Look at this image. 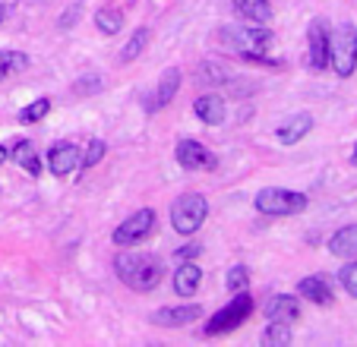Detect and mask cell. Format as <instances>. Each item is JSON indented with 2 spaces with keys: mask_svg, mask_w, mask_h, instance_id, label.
Wrapping results in <instances>:
<instances>
[{
  "mask_svg": "<svg viewBox=\"0 0 357 347\" xmlns=\"http://www.w3.org/2000/svg\"><path fill=\"white\" fill-rule=\"evenodd\" d=\"M199 253H202L199 243H187L183 249H177V262H190V259H196Z\"/></svg>",
  "mask_w": 357,
  "mask_h": 347,
  "instance_id": "cell-30",
  "label": "cell"
},
{
  "mask_svg": "<svg viewBox=\"0 0 357 347\" xmlns=\"http://www.w3.org/2000/svg\"><path fill=\"white\" fill-rule=\"evenodd\" d=\"M237 13L247 22H257V26H266L272 20V3L269 0H234Z\"/></svg>",
  "mask_w": 357,
  "mask_h": 347,
  "instance_id": "cell-19",
  "label": "cell"
},
{
  "mask_svg": "<svg viewBox=\"0 0 357 347\" xmlns=\"http://www.w3.org/2000/svg\"><path fill=\"white\" fill-rule=\"evenodd\" d=\"M266 319L269 322H297V316H301V303H297V297H272L269 303L263 307Z\"/></svg>",
  "mask_w": 357,
  "mask_h": 347,
  "instance_id": "cell-15",
  "label": "cell"
},
{
  "mask_svg": "<svg viewBox=\"0 0 357 347\" xmlns=\"http://www.w3.org/2000/svg\"><path fill=\"white\" fill-rule=\"evenodd\" d=\"M13 161L29 174V177H38L41 174V161H38V152H35L32 142H26V139L13 142Z\"/></svg>",
  "mask_w": 357,
  "mask_h": 347,
  "instance_id": "cell-20",
  "label": "cell"
},
{
  "mask_svg": "<svg viewBox=\"0 0 357 347\" xmlns=\"http://www.w3.org/2000/svg\"><path fill=\"white\" fill-rule=\"evenodd\" d=\"M202 319V307H196V303H183V307H162L152 313V322L162 328H183L190 325V322Z\"/></svg>",
  "mask_w": 357,
  "mask_h": 347,
  "instance_id": "cell-10",
  "label": "cell"
},
{
  "mask_svg": "<svg viewBox=\"0 0 357 347\" xmlns=\"http://www.w3.org/2000/svg\"><path fill=\"white\" fill-rule=\"evenodd\" d=\"M218 41H222L225 47H231V51H237L243 61H247L253 54L269 51L275 35H272L269 29L257 26V22H250V26H225L222 32H218Z\"/></svg>",
  "mask_w": 357,
  "mask_h": 347,
  "instance_id": "cell-2",
  "label": "cell"
},
{
  "mask_svg": "<svg viewBox=\"0 0 357 347\" xmlns=\"http://www.w3.org/2000/svg\"><path fill=\"white\" fill-rule=\"evenodd\" d=\"M329 253L338 256V259H357V224H348L338 234H332Z\"/></svg>",
  "mask_w": 357,
  "mask_h": 347,
  "instance_id": "cell-18",
  "label": "cell"
},
{
  "mask_svg": "<svg viewBox=\"0 0 357 347\" xmlns=\"http://www.w3.org/2000/svg\"><path fill=\"white\" fill-rule=\"evenodd\" d=\"M307 45H310V70H326L329 67V32H326V26L319 20L310 22V29H307Z\"/></svg>",
  "mask_w": 357,
  "mask_h": 347,
  "instance_id": "cell-11",
  "label": "cell"
},
{
  "mask_svg": "<svg viewBox=\"0 0 357 347\" xmlns=\"http://www.w3.org/2000/svg\"><path fill=\"white\" fill-rule=\"evenodd\" d=\"M98 88H101V76L92 73V76H82V79L73 86V92H76V95H95Z\"/></svg>",
  "mask_w": 357,
  "mask_h": 347,
  "instance_id": "cell-29",
  "label": "cell"
},
{
  "mask_svg": "<svg viewBox=\"0 0 357 347\" xmlns=\"http://www.w3.org/2000/svg\"><path fill=\"white\" fill-rule=\"evenodd\" d=\"M310 130H313V117H310V114H294V117H288V121L275 130V136H278V142H282V146H297V142L310 133Z\"/></svg>",
  "mask_w": 357,
  "mask_h": 347,
  "instance_id": "cell-13",
  "label": "cell"
},
{
  "mask_svg": "<svg viewBox=\"0 0 357 347\" xmlns=\"http://www.w3.org/2000/svg\"><path fill=\"white\" fill-rule=\"evenodd\" d=\"M155 224H158L155 208H139V212H133L127 221H121V224H117L114 243H117V247H136V243H142L146 237H152Z\"/></svg>",
  "mask_w": 357,
  "mask_h": 347,
  "instance_id": "cell-7",
  "label": "cell"
},
{
  "mask_svg": "<svg viewBox=\"0 0 357 347\" xmlns=\"http://www.w3.org/2000/svg\"><path fill=\"white\" fill-rule=\"evenodd\" d=\"M307 196L297 193V190H284V187H266L257 193L253 206L259 215H269V218H284V215H301L307 208Z\"/></svg>",
  "mask_w": 357,
  "mask_h": 347,
  "instance_id": "cell-4",
  "label": "cell"
},
{
  "mask_svg": "<svg viewBox=\"0 0 357 347\" xmlns=\"http://www.w3.org/2000/svg\"><path fill=\"white\" fill-rule=\"evenodd\" d=\"M146 41H149V29L142 26V29H136L133 35H130V41H127V47L121 51V61L127 63V61H136L142 54V47H146Z\"/></svg>",
  "mask_w": 357,
  "mask_h": 347,
  "instance_id": "cell-24",
  "label": "cell"
},
{
  "mask_svg": "<svg viewBox=\"0 0 357 347\" xmlns=\"http://www.w3.org/2000/svg\"><path fill=\"white\" fill-rule=\"evenodd\" d=\"M206 215H209V202L199 193H187L171 202V224H174V231L183 237H193L202 227Z\"/></svg>",
  "mask_w": 357,
  "mask_h": 347,
  "instance_id": "cell-5",
  "label": "cell"
},
{
  "mask_svg": "<svg viewBox=\"0 0 357 347\" xmlns=\"http://www.w3.org/2000/svg\"><path fill=\"white\" fill-rule=\"evenodd\" d=\"M95 29L101 35H117L123 29V13L121 10H98L95 13Z\"/></svg>",
  "mask_w": 357,
  "mask_h": 347,
  "instance_id": "cell-22",
  "label": "cell"
},
{
  "mask_svg": "<svg viewBox=\"0 0 357 347\" xmlns=\"http://www.w3.org/2000/svg\"><path fill=\"white\" fill-rule=\"evenodd\" d=\"M29 67V54L22 51H0V79H7L13 73H22Z\"/></svg>",
  "mask_w": 357,
  "mask_h": 347,
  "instance_id": "cell-21",
  "label": "cell"
},
{
  "mask_svg": "<svg viewBox=\"0 0 357 347\" xmlns=\"http://www.w3.org/2000/svg\"><path fill=\"white\" fill-rule=\"evenodd\" d=\"M199 281H202V272L193 259L190 262H181V268L174 272V291L181 297H193L199 291Z\"/></svg>",
  "mask_w": 357,
  "mask_h": 347,
  "instance_id": "cell-17",
  "label": "cell"
},
{
  "mask_svg": "<svg viewBox=\"0 0 357 347\" xmlns=\"http://www.w3.org/2000/svg\"><path fill=\"white\" fill-rule=\"evenodd\" d=\"M3 20H7V3L0 0V26H3Z\"/></svg>",
  "mask_w": 357,
  "mask_h": 347,
  "instance_id": "cell-31",
  "label": "cell"
},
{
  "mask_svg": "<svg viewBox=\"0 0 357 347\" xmlns=\"http://www.w3.org/2000/svg\"><path fill=\"white\" fill-rule=\"evenodd\" d=\"M47 111H51V98H35L32 105L20 111V123H38V121H45Z\"/></svg>",
  "mask_w": 357,
  "mask_h": 347,
  "instance_id": "cell-25",
  "label": "cell"
},
{
  "mask_svg": "<svg viewBox=\"0 0 357 347\" xmlns=\"http://www.w3.org/2000/svg\"><path fill=\"white\" fill-rule=\"evenodd\" d=\"M193 111H196V117H199L202 123H209V127L225 123V101L218 98V95H199V98L193 101Z\"/></svg>",
  "mask_w": 357,
  "mask_h": 347,
  "instance_id": "cell-16",
  "label": "cell"
},
{
  "mask_svg": "<svg viewBox=\"0 0 357 347\" xmlns=\"http://www.w3.org/2000/svg\"><path fill=\"white\" fill-rule=\"evenodd\" d=\"M329 63L342 79H348L357 70V26L354 22H342L329 35Z\"/></svg>",
  "mask_w": 357,
  "mask_h": 347,
  "instance_id": "cell-3",
  "label": "cell"
},
{
  "mask_svg": "<svg viewBox=\"0 0 357 347\" xmlns=\"http://www.w3.org/2000/svg\"><path fill=\"white\" fill-rule=\"evenodd\" d=\"M250 316H253V297H250L247 291H241L237 297H231L228 307H222L209 322H206L202 334H206V338H215V334L234 332V328H241Z\"/></svg>",
  "mask_w": 357,
  "mask_h": 347,
  "instance_id": "cell-6",
  "label": "cell"
},
{
  "mask_svg": "<svg viewBox=\"0 0 357 347\" xmlns=\"http://www.w3.org/2000/svg\"><path fill=\"white\" fill-rule=\"evenodd\" d=\"M174 158H177V164H181L183 171H215L218 167V158L196 139H181L177 142Z\"/></svg>",
  "mask_w": 357,
  "mask_h": 347,
  "instance_id": "cell-8",
  "label": "cell"
},
{
  "mask_svg": "<svg viewBox=\"0 0 357 347\" xmlns=\"http://www.w3.org/2000/svg\"><path fill=\"white\" fill-rule=\"evenodd\" d=\"M76 167H79V146H73V142L51 146V152H47V171L54 174V177H67Z\"/></svg>",
  "mask_w": 357,
  "mask_h": 347,
  "instance_id": "cell-12",
  "label": "cell"
},
{
  "mask_svg": "<svg viewBox=\"0 0 357 347\" xmlns=\"http://www.w3.org/2000/svg\"><path fill=\"white\" fill-rule=\"evenodd\" d=\"M338 281H342V287L348 291L351 297H357V259H351L348 265L338 272Z\"/></svg>",
  "mask_w": 357,
  "mask_h": 347,
  "instance_id": "cell-28",
  "label": "cell"
},
{
  "mask_svg": "<svg viewBox=\"0 0 357 347\" xmlns=\"http://www.w3.org/2000/svg\"><path fill=\"white\" fill-rule=\"evenodd\" d=\"M114 272L130 291H139V294H149L155 291L165 278V265L158 256L152 253H117L114 259Z\"/></svg>",
  "mask_w": 357,
  "mask_h": 347,
  "instance_id": "cell-1",
  "label": "cell"
},
{
  "mask_svg": "<svg viewBox=\"0 0 357 347\" xmlns=\"http://www.w3.org/2000/svg\"><path fill=\"white\" fill-rule=\"evenodd\" d=\"M263 344L266 347L291 344V322H269V328L263 332Z\"/></svg>",
  "mask_w": 357,
  "mask_h": 347,
  "instance_id": "cell-23",
  "label": "cell"
},
{
  "mask_svg": "<svg viewBox=\"0 0 357 347\" xmlns=\"http://www.w3.org/2000/svg\"><path fill=\"white\" fill-rule=\"evenodd\" d=\"M250 284V268L247 265H234L228 272V291L231 294H241V291H247Z\"/></svg>",
  "mask_w": 357,
  "mask_h": 347,
  "instance_id": "cell-27",
  "label": "cell"
},
{
  "mask_svg": "<svg viewBox=\"0 0 357 347\" xmlns=\"http://www.w3.org/2000/svg\"><path fill=\"white\" fill-rule=\"evenodd\" d=\"M181 82H183V76H181V70H177V67L165 70L162 79H158V86H155V92H152V98H146V111L152 114V111L168 107L171 101H174V95L181 92Z\"/></svg>",
  "mask_w": 357,
  "mask_h": 347,
  "instance_id": "cell-9",
  "label": "cell"
},
{
  "mask_svg": "<svg viewBox=\"0 0 357 347\" xmlns=\"http://www.w3.org/2000/svg\"><path fill=\"white\" fill-rule=\"evenodd\" d=\"M105 152H108V146H105V139H92L86 148V155L79 158V167L82 171H89V167H95L101 158H105Z\"/></svg>",
  "mask_w": 357,
  "mask_h": 347,
  "instance_id": "cell-26",
  "label": "cell"
},
{
  "mask_svg": "<svg viewBox=\"0 0 357 347\" xmlns=\"http://www.w3.org/2000/svg\"><path fill=\"white\" fill-rule=\"evenodd\" d=\"M10 158V152H7V146H0V164H3V161Z\"/></svg>",
  "mask_w": 357,
  "mask_h": 347,
  "instance_id": "cell-32",
  "label": "cell"
},
{
  "mask_svg": "<svg viewBox=\"0 0 357 347\" xmlns=\"http://www.w3.org/2000/svg\"><path fill=\"white\" fill-rule=\"evenodd\" d=\"M351 164L357 167V146H354V152H351Z\"/></svg>",
  "mask_w": 357,
  "mask_h": 347,
  "instance_id": "cell-33",
  "label": "cell"
},
{
  "mask_svg": "<svg viewBox=\"0 0 357 347\" xmlns=\"http://www.w3.org/2000/svg\"><path fill=\"white\" fill-rule=\"evenodd\" d=\"M297 294L307 297V300L317 303V307H329L332 303V287H329V281L319 278V275H310V278L297 281Z\"/></svg>",
  "mask_w": 357,
  "mask_h": 347,
  "instance_id": "cell-14",
  "label": "cell"
}]
</instances>
